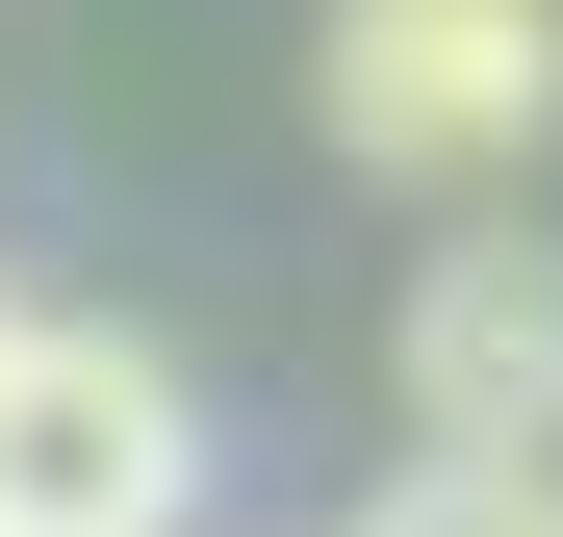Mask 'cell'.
Masks as SVG:
<instances>
[{"label": "cell", "mask_w": 563, "mask_h": 537, "mask_svg": "<svg viewBox=\"0 0 563 537\" xmlns=\"http://www.w3.org/2000/svg\"><path fill=\"white\" fill-rule=\"evenodd\" d=\"M0 333H26V307H0Z\"/></svg>", "instance_id": "5"}, {"label": "cell", "mask_w": 563, "mask_h": 537, "mask_svg": "<svg viewBox=\"0 0 563 537\" xmlns=\"http://www.w3.org/2000/svg\"><path fill=\"white\" fill-rule=\"evenodd\" d=\"M308 103H333L358 179L461 205V179H512L563 128V0H333L308 26Z\"/></svg>", "instance_id": "1"}, {"label": "cell", "mask_w": 563, "mask_h": 537, "mask_svg": "<svg viewBox=\"0 0 563 537\" xmlns=\"http://www.w3.org/2000/svg\"><path fill=\"white\" fill-rule=\"evenodd\" d=\"M206 512V410H179V358L129 333H0V537H179Z\"/></svg>", "instance_id": "2"}, {"label": "cell", "mask_w": 563, "mask_h": 537, "mask_svg": "<svg viewBox=\"0 0 563 537\" xmlns=\"http://www.w3.org/2000/svg\"><path fill=\"white\" fill-rule=\"evenodd\" d=\"M385 410H410V461H563V256L538 231H435L410 256Z\"/></svg>", "instance_id": "3"}, {"label": "cell", "mask_w": 563, "mask_h": 537, "mask_svg": "<svg viewBox=\"0 0 563 537\" xmlns=\"http://www.w3.org/2000/svg\"><path fill=\"white\" fill-rule=\"evenodd\" d=\"M358 537H563V461H410Z\"/></svg>", "instance_id": "4"}]
</instances>
